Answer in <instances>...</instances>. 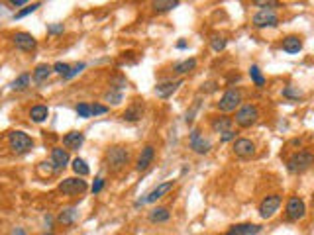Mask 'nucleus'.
<instances>
[{
    "label": "nucleus",
    "instance_id": "obj_1",
    "mask_svg": "<svg viewBox=\"0 0 314 235\" xmlns=\"http://www.w3.org/2000/svg\"><path fill=\"white\" fill-rule=\"evenodd\" d=\"M126 165H130V149L124 145H112L104 153V169L108 173H122Z\"/></svg>",
    "mask_w": 314,
    "mask_h": 235
},
{
    "label": "nucleus",
    "instance_id": "obj_2",
    "mask_svg": "<svg viewBox=\"0 0 314 235\" xmlns=\"http://www.w3.org/2000/svg\"><path fill=\"white\" fill-rule=\"evenodd\" d=\"M314 167V153L308 149H301V151H295L287 159V171L293 174H302L306 173L308 169Z\"/></svg>",
    "mask_w": 314,
    "mask_h": 235
},
{
    "label": "nucleus",
    "instance_id": "obj_3",
    "mask_svg": "<svg viewBox=\"0 0 314 235\" xmlns=\"http://www.w3.org/2000/svg\"><path fill=\"white\" fill-rule=\"evenodd\" d=\"M6 141H8V147L12 149L14 153H18V155L30 153L34 149V139L28 136L26 132H20V129L8 132L6 134Z\"/></svg>",
    "mask_w": 314,
    "mask_h": 235
},
{
    "label": "nucleus",
    "instance_id": "obj_4",
    "mask_svg": "<svg viewBox=\"0 0 314 235\" xmlns=\"http://www.w3.org/2000/svg\"><path fill=\"white\" fill-rule=\"evenodd\" d=\"M241 100H244V94H241L239 88H228L226 92L220 96V100L216 102V108L222 114L238 112L241 108Z\"/></svg>",
    "mask_w": 314,
    "mask_h": 235
},
{
    "label": "nucleus",
    "instance_id": "obj_5",
    "mask_svg": "<svg viewBox=\"0 0 314 235\" xmlns=\"http://www.w3.org/2000/svg\"><path fill=\"white\" fill-rule=\"evenodd\" d=\"M259 116H261V114H259V108H257L255 104L248 102V104H241V108L236 112V118H234V122H236L239 127L248 129V127H251V125L257 124Z\"/></svg>",
    "mask_w": 314,
    "mask_h": 235
},
{
    "label": "nucleus",
    "instance_id": "obj_6",
    "mask_svg": "<svg viewBox=\"0 0 314 235\" xmlns=\"http://www.w3.org/2000/svg\"><path fill=\"white\" fill-rule=\"evenodd\" d=\"M188 147L192 149V153H197V155H208L210 149H212V141L208 137H204L201 127H195L188 134Z\"/></svg>",
    "mask_w": 314,
    "mask_h": 235
},
{
    "label": "nucleus",
    "instance_id": "obj_7",
    "mask_svg": "<svg viewBox=\"0 0 314 235\" xmlns=\"http://www.w3.org/2000/svg\"><path fill=\"white\" fill-rule=\"evenodd\" d=\"M59 192L65 196H79V194H85L87 192V180H83L81 176H69V178H63L59 182Z\"/></svg>",
    "mask_w": 314,
    "mask_h": 235
},
{
    "label": "nucleus",
    "instance_id": "obj_8",
    "mask_svg": "<svg viewBox=\"0 0 314 235\" xmlns=\"http://www.w3.org/2000/svg\"><path fill=\"white\" fill-rule=\"evenodd\" d=\"M173 188H175V180H167V182H161V185H157L155 188H153V190H150V192H148L143 198H139L138 202H136V208L143 206V204H153V202L161 200L165 194H169Z\"/></svg>",
    "mask_w": 314,
    "mask_h": 235
},
{
    "label": "nucleus",
    "instance_id": "obj_9",
    "mask_svg": "<svg viewBox=\"0 0 314 235\" xmlns=\"http://www.w3.org/2000/svg\"><path fill=\"white\" fill-rule=\"evenodd\" d=\"M285 216L289 222H299L306 216V204L301 196H291L285 206Z\"/></svg>",
    "mask_w": 314,
    "mask_h": 235
},
{
    "label": "nucleus",
    "instance_id": "obj_10",
    "mask_svg": "<svg viewBox=\"0 0 314 235\" xmlns=\"http://www.w3.org/2000/svg\"><path fill=\"white\" fill-rule=\"evenodd\" d=\"M281 196L279 194H267L261 202H259V216L263 218V220H271L273 216H275L279 208H281Z\"/></svg>",
    "mask_w": 314,
    "mask_h": 235
},
{
    "label": "nucleus",
    "instance_id": "obj_11",
    "mask_svg": "<svg viewBox=\"0 0 314 235\" xmlns=\"http://www.w3.org/2000/svg\"><path fill=\"white\" fill-rule=\"evenodd\" d=\"M232 151H234V155L239 157V159H251V157H255L257 147H255V143L251 139H248V137H238L232 143Z\"/></svg>",
    "mask_w": 314,
    "mask_h": 235
},
{
    "label": "nucleus",
    "instance_id": "obj_12",
    "mask_svg": "<svg viewBox=\"0 0 314 235\" xmlns=\"http://www.w3.org/2000/svg\"><path fill=\"white\" fill-rule=\"evenodd\" d=\"M251 24L257 30H265V28H277L279 25V16L275 10H259L251 18Z\"/></svg>",
    "mask_w": 314,
    "mask_h": 235
},
{
    "label": "nucleus",
    "instance_id": "obj_13",
    "mask_svg": "<svg viewBox=\"0 0 314 235\" xmlns=\"http://www.w3.org/2000/svg\"><path fill=\"white\" fill-rule=\"evenodd\" d=\"M12 45L16 49L24 51V53H32L38 47V39L28 32H16L12 36Z\"/></svg>",
    "mask_w": 314,
    "mask_h": 235
},
{
    "label": "nucleus",
    "instance_id": "obj_14",
    "mask_svg": "<svg viewBox=\"0 0 314 235\" xmlns=\"http://www.w3.org/2000/svg\"><path fill=\"white\" fill-rule=\"evenodd\" d=\"M153 161H155V147L151 143H148V145L141 147L138 159H136V171L138 173H146L151 165H153Z\"/></svg>",
    "mask_w": 314,
    "mask_h": 235
},
{
    "label": "nucleus",
    "instance_id": "obj_15",
    "mask_svg": "<svg viewBox=\"0 0 314 235\" xmlns=\"http://www.w3.org/2000/svg\"><path fill=\"white\" fill-rule=\"evenodd\" d=\"M210 129L214 134H226L230 129H234V118H230L226 114H216L210 116Z\"/></svg>",
    "mask_w": 314,
    "mask_h": 235
},
{
    "label": "nucleus",
    "instance_id": "obj_16",
    "mask_svg": "<svg viewBox=\"0 0 314 235\" xmlns=\"http://www.w3.org/2000/svg\"><path fill=\"white\" fill-rule=\"evenodd\" d=\"M51 165L57 171H63L67 165H69V149H63V147H53L51 149Z\"/></svg>",
    "mask_w": 314,
    "mask_h": 235
},
{
    "label": "nucleus",
    "instance_id": "obj_17",
    "mask_svg": "<svg viewBox=\"0 0 314 235\" xmlns=\"http://www.w3.org/2000/svg\"><path fill=\"white\" fill-rule=\"evenodd\" d=\"M259 233H261V225H257V223H236L224 235H259Z\"/></svg>",
    "mask_w": 314,
    "mask_h": 235
},
{
    "label": "nucleus",
    "instance_id": "obj_18",
    "mask_svg": "<svg viewBox=\"0 0 314 235\" xmlns=\"http://www.w3.org/2000/svg\"><path fill=\"white\" fill-rule=\"evenodd\" d=\"M141 118H143V104H141L139 100H136L134 104H130V106L126 108L124 114H122V120H124V122H130V124L139 122Z\"/></svg>",
    "mask_w": 314,
    "mask_h": 235
},
{
    "label": "nucleus",
    "instance_id": "obj_19",
    "mask_svg": "<svg viewBox=\"0 0 314 235\" xmlns=\"http://www.w3.org/2000/svg\"><path fill=\"white\" fill-rule=\"evenodd\" d=\"M85 143V134L83 132H69L67 136L63 137V145L69 151H79Z\"/></svg>",
    "mask_w": 314,
    "mask_h": 235
},
{
    "label": "nucleus",
    "instance_id": "obj_20",
    "mask_svg": "<svg viewBox=\"0 0 314 235\" xmlns=\"http://www.w3.org/2000/svg\"><path fill=\"white\" fill-rule=\"evenodd\" d=\"M183 85V81L179 79V81H165V83H159L157 87H155V94L159 96V98H169L173 92H177V88Z\"/></svg>",
    "mask_w": 314,
    "mask_h": 235
},
{
    "label": "nucleus",
    "instance_id": "obj_21",
    "mask_svg": "<svg viewBox=\"0 0 314 235\" xmlns=\"http://www.w3.org/2000/svg\"><path fill=\"white\" fill-rule=\"evenodd\" d=\"M28 116H30V120H32L34 124H43V122L50 118V108H47L45 104H36V106L30 108Z\"/></svg>",
    "mask_w": 314,
    "mask_h": 235
},
{
    "label": "nucleus",
    "instance_id": "obj_22",
    "mask_svg": "<svg viewBox=\"0 0 314 235\" xmlns=\"http://www.w3.org/2000/svg\"><path fill=\"white\" fill-rule=\"evenodd\" d=\"M148 220L151 223H165L171 220V212L167 206H157V208H153L150 212V216H148Z\"/></svg>",
    "mask_w": 314,
    "mask_h": 235
},
{
    "label": "nucleus",
    "instance_id": "obj_23",
    "mask_svg": "<svg viewBox=\"0 0 314 235\" xmlns=\"http://www.w3.org/2000/svg\"><path fill=\"white\" fill-rule=\"evenodd\" d=\"M281 47L285 53H291V55H295V53H299L302 49V39L299 36H287L283 39V43H281Z\"/></svg>",
    "mask_w": 314,
    "mask_h": 235
},
{
    "label": "nucleus",
    "instance_id": "obj_24",
    "mask_svg": "<svg viewBox=\"0 0 314 235\" xmlns=\"http://www.w3.org/2000/svg\"><path fill=\"white\" fill-rule=\"evenodd\" d=\"M51 73H53V65L41 63V65H38V67L34 69V81H36V83H45V81L51 76Z\"/></svg>",
    "mask_w": 314,
    "mask_h": 235
},
{
    "label": "nucleus",
    "instance_id": "obj_25",
    "mask_svg": "<svg viewBox=\"0 0 314 235\" xmlns=\"http://www.w3.org/2000/svg\"><path fill=\"white\" fill-rule=\"evenodd\" d=\"M197 69V59L195 57H190V59H185V61L181 63H175V67H173V73L175 74H187L190 71H195Z\"/></svg>",
    "mask_w": 314,
    "mask_h": 235
},
{
    "label": "nucleus",
    "instance_id": "obj_26",
    "mask_svg": "<svg viewBox=\"0 0 314 235\" xmlns=\"http://www.w3.org/2000/svg\"><path fill=\"white\" fill-rule=\"evenodd\" d=\"M179 6V0H157V2H153L151 4V8H153V12L161 14V12H169V10H173Z\"/></svg>",
    "mask_w": 314,
    "mask_h": 235
},
{
    "label": "nucleus",
    "instance_id": "obj_27",
    "mask_svg": "<svg viewBox=\"0 0 314 235\" xmlns=\"http://www.w3.org/2000/svg\"><path fill=\"white\" fill-rule=\"evenodd\" d=\"M77 220V210L75 208H63L59 212V216H57V222L61 223V225H73Z\"/></svg>",
    "mask_w": 314,
    "mask_h": 235
},
{
    "label": "nucleus",
    "instance_id": "obj_28",
    "mask_svg": "<svg viewBox=\"0 0 314 235\" xmlns=\"http://www.w3.org/2000/svg\"><path fill=\"white\" fill-rule=\"evenodd\" d=\"M28 87H30V73L18 74V79H14L12 85H10V88H12L14 92H22Z\"/></svg>",
    "mask_w": 314,
    "mask_h": 235
},
{
    "label": "nucleus",
    "instance_id": "obj_29",
    "mask_svg": "<svg viewBox=\"0 0 314 235\" xmlns=\"http://www.w3.org/2000/svg\"><path fill=\"white\" fill-rule=\"evenodd\" d=\"M250 79L253 81V85L257 88H265V76L257 65H251L250 67Z\"/></svg>",
    "mask_w": 314,
    "mask_h": 235
},
{
    "label": "nucleus",
    "instance_id": "obj_30",
    "mask_svg": "<svg viewBox=\"0 0 314 235\" xmlns=\"http://www.w3.org/2000/svg\"><path fill=\"white\" fill-rule=\"evenodd\" d=\"M73 173L77 174V176H81V178H85V176H88V173H90V169H88V165L85 163V159H81V157H77L75 161H73Z\"/></svg>",
    "mask_w": 314,
    "mask_h": 235
},
{
    "label": "nucleus",
    "instance_id": "obj_31",
    "mask_svg": "<svg viewBox=\"0 0 314 235\" xmlns=\"http://www.w3.org/2000/svg\"><path fill=\"white\" fill-rule=\"evenodd\" d=\"M104 100L106 102H110V104H120L122 100H124V94H122V90H116V88H110V90H106L104 92Z\"/></svg>",
    "mask_w": 314,
    "mask_h": 235
},
{
    "label": "nucleus",
    "instance_id": "obj_32",
    "mask_svg": "<svg viewBox=\"0 0 314 235\" xmlns=\"http://www.w3.org/2000/svg\"><path fill=\"white\" fill-rule=\"evenodd\" d=\"M210 45H212V49L216 51V53H220V51H224L226 49V45H228V39L224 36H212L210 37Z\"/></svg>",
    "mask_w": 314,
    "mask_h": 235
},
{
    "label": "nucleus",
    "instance_id": "obj_33",
    "mask_svg": "<svg viewBox=\"0 0 314 235\" xmlns=\"http://www.w3.org/2000/svg\"><path fill=\"white\" fill-rule=\"evenodd\" d=\"M39 6H41V2H34V4H28V6H26V8H22L20 12L14 14V18H16V20H20V18H26V16H30V14L36 12Z\"/></svg>",
    "mask_w": 314,
    "mask_h": 235
},
{
    "label": "nucleus",
    "instance_id": "obj_34",
    "mask_svg": "<svg viewBox=\"0 0 314 235\" xmlns=\"http://www.w3.org/2000/svg\"><path fill=\"white\" fill-rule=\"evenodd\" d=\"M283 96H285V98H289V100H299L302 96V92L297 87L289 85V87L283 88Z\"/></svg>",
    "mask_w": 314,
    "mask_h": 235
},
{
    "label": "nucleus",
    "instance_id": "obj_35",
    "mask_svg": "<svg viewBox=\"0 0 314 235\" xmlns=\"http://www.w3.org/2000/svg\"><path fill=\"white\" fill-rule=\"evenodd\" d=\"M69 71H71V65H69V63H63V61L53 63V73L61 74L63 79L69 74Z\"/></svg>",
    "mask_w": 314,
    "mask_h": 235
},
{
    "label": "nucleus",
    "instance_id": "obj_36",
    "mask_svg": "<svg viewBox=\"0 0 314 235\" xmlns=\"http://www.w3.org/2000/svg\"><path fill=\"white\" fill-rule=\"evenodd\" d=\"M77 114H79V118H90L92 116V110H90V106L85 104V102H81V104H77Z\"/></svg>",
    "mask_w": 314,
    "mask_h": 235
},
{
    "label": "nucleus",
    "instance_id": "obj_37",
    "mask_svg": "<svg viewBox=\"0 0 314 235\" xmlns=\"http://www.w3.org/2000/svg\"><path fill=\"white\" fill-rule=\"evenodd\" d=\"M90 110H92V116H102V114H108V106H104V104H99V102H94V104H90Z\"/></svg>",
    "mask_w": 314,
    "mask_h": 235
},
{
    "label": "nucleus",
    "instance_id": "obj_38",
    "mask_svg": "<svg viewBox=\"0 0 314 235\" xmlns=\"http://www.w3.org/2000/svg\"><path fill=\"white\" fill-rule=\"evenodd\" d=\"M85 67H87L85 63H77V65H73V67H71V71H69V74L65 76V81H71V79H73V76H77V74L81 73Z\"/></svg>",
    "mask_w": 314,
    "mask_h": 235
},
{
    "label": "nucleus",
    "instance_id": "obj_39",
    "mask_svg": "<svg viewBox=\"0 0 314 235\" xmlns=\"http://www.w3.org/2000/svg\"><path fill=\"white\" fill-rule=\"evenodd\" d=\"M65 32V25L63 24H50L47 25V34L50 36H59V34H63Z\"/></svg>",
    "mask_w": 314,
    "mask_h": 235
},
{
    "label": "nucleus",
    "instance_id": "obj_40",
    "mask_svg": "<svg viewBox=\"0 0 314 235\" xmlns=\"http://www.w3.org/2000/svg\"><path fill=\"white\" fill-rule=\"evenodd\" d=\"M255 6H259L261 10H273V6H279V2H265V0H255Z\"/></svg>",
    "mask_w": 314,
    "mask_h": 235
},
{
    "label": "nucleus",
    "instance_id": "obj_41",
    "mask_svg": "<svg viewBox=\"0 0 314 235\" xmlns=\"http://www.w3.org/2000/svg\"><path fill=\"white\" fill-rule=\"evenodd\" d=\"M102 188H104V178H102V176H96V178H94V185H92L90 190H92V194H99Z\"/></svg>",
    "mask_w": 314,
    "mask_h": 235
},
{
    "label": "nucleus",
    "instance_id": "obj_42",
    "mask_svg": "<svg viewBox=\"0 0 314 235\" xmlns=\"http://www.w3.org/2000/svg\"><path fill=\"white\" fill-rule=\"evenodd\" d=\"M220 141H222V143L236 141V129H230V132H226V134H222V136H220Z\"/></svg>",
    "mask_w": 314,
    "mask_h": 235
},
{
    "label": "nucleus",
    "instance_id": "obj_43",
    "mask_svg": "<svg viewBox=\"0 0 314 235\" xmlns=\"http://www.w3.org/2000/svg\"><path fill=\"white\" fill-rule=\"evenodd\" d=\"M199 106H201V102H195V106L187 112V118H185V122H187V124H192V120H195L192 116H195V112L199 110Z\"/></svg>",
    "mask_w": 314,
    "mask_h": 235
},
{
    "label": "nucleus",
    "instance_id": "obj_44",
    "mask_svg": "<svg viewBox=\"0 0 314 235\" xmlns=\"http://www.w3.org/2000/svg\"><path fill=\"white\" fill-rule=\"evenodd\" d=\"M8 4L14 6V8H18V6H28V0H8Z\"/></svg>",
    "mask_w": 314,
    "mask_h": 235
},
{
    "label": "nucleus",
    "instance_id": "obj_45",
    "mask_svg": "<svg viewBox=\"0 0 314 235\" xmlns=\"http://www.w3.org/2000/svg\"><path fill=\"white\" fill-rule=\"evenodd\" d=\"M12 235H28V233H26L24 227H16V229L12 231Z\"/></svg>",
    "mask_w": 314,
    "mask_h": 235
},
{
    "label": "nucleus",
    "instance_id": "obj_46",
    "mask_svg": "<svg viewBox=\"0 0 314 235\" xmlns=\"http://www.w3.org/2000/svg\"><path fill=\"white\" fill-rule=\"evenodd\" d=\"M177 49H187V41H183V39H181V41L177 43Z\"/></svg>",
    "mask_w": 314,
    "mask_h": 235
},
{
    "label": "nucleus",
    "instance_id": "obj_47",
    "mask_svg": "<svg viewBox=\"0 0 314 235\" xmlns=\"http://www.w3.org/2000/svg\"><path fill=\"white\" fill-rule=\"evenodd\" d=\"M38 235H55V233H51V231H45V233H38Z\"/></svg>",
    "mask_w": 314,
    "mask_h": 235
}]
</instances>
